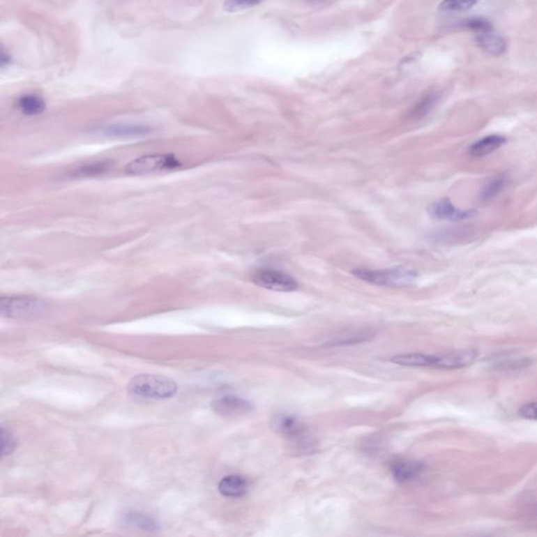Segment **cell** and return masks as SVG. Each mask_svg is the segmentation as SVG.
Returning <instances> with one entry per match:
<instances>
[{
	"mask_svg": "<svg viewBox=\"0 0 537 537\" xmlns=\"http://www.w3.org/2000/svg\"><path fill=\"white\" fill-rule=\"evenodd\" d=\"M178 385L172 379L159 375H139L128 384V393L143 399L163 400L174 397Z\"/></svg>",
	"mask_w": 537,
	"mask_h": 537,
	"instance_id": "6da1fadb",
	"label": "cell"
},
{
	"mask_svg": "<svg viewBox=\"0 0 537 537\" xmlns=\"http://www.w3.org/2000/svg\"><path fill=\"white\" fill-rule=\"evenodd\" d=\"M354 276L368 282L381 287H404L411 284L416 280L415 271L405 266L384 268V270H370V268H356L351 271Z\"/></svg>",
	"mask_w": 537,
	"mask_h": 537,
	"instance_id": "7a4b0ae2",
	"label": "cell"
},
{
	"mask_svg": "<svg viewBox=\"0 0 537 537\" xmlns=\"http://www.w3.org/2000/svg\"><path fill=\"white\" fill-rule=\"evenodd\" d=\"M252 282L260 288L276 292H293L299 288L293 276L275 268H260L252 273Z\"/></svg>",
	"mask_w": 537,
	"mask_h": 537,
	"instance_id": "3957f363",
	"label": "cell"
},
{
	"mask_svg": "<svg viewBox=\"0 0 537 537\" xmlns=\"http://www.w3.org/2000/svg\"><path fill=\"white\" fill-rule=\"evenodd\" d=\"M181 163L172 155H149L138 158L127 165L125 172L128 174L141 176L180 167Z\"/></svg>",
	"mask_w": 537,
	"mask_h": 537,
	"instance_id": "277c9868",
	"label": "cell"
},
{
	"mask_svg": "<svg viewBox=\"0 0 537 537\" xmlns=\"http://www.w3.org/2000/svg\"><path fill=\"white\" fill-rule=\"evenodd\" d=\"M0 305L5 317H28L45 309V303L33 297H3Z\"/></svg>",
	"mask_w": 537,
	"mask_h": 537,
	"instance_id": "5b68a950",
	"label": "cell"
},
{
	"mask_svg": "<svg viewBox=\"0 0 537 537\" xmlns=\"http://www.w3.org/2000/svg\"><path fill=\"white\" fill-rule=\"evenodd\" d=\"M428 213L434 220L460 222L474 218L476 212L474 210L459 209L448 199H441L430 206Z\"/></svg>",
	"mask_w": 537,
	"mask_h": 537,
	"instance_id": "8992f818",
	"label": "cell"
},
{
	"mask_svg": "<svg viewBox=\"0 0 537 537\" xmlns=\"http://www.w3.org/2000/svg\"><path fill=\"white\" fill-rule=\"evenodd\" d=\"M252 409L253 407L250 402L235 395H225L213 402L214 411L226 417L243 415L249 413Z\"/></svg>",
	"mask_w": 537,
	"mask_h": 537,
	"instance_id": "52a82bcc",
	"label": "cell"
},
{
	"mask_svg": "<svg viewBox=\"0 0 537 537\" xmlns=\"http://www.w3.org/2000/svg\"><path fill=\"white\" fill-rule=\"evenodd\" d=\"M478 47L492 56H501L507 51V43L501 35L493 32V30L478 33L476 37Z\"/></svg>",
	"mask_w": 537,
	"mask_h": 537,
	"instance_id": "ba28073f",
	"label": "cell"
},
{
	"mask_svg": "<svg viewBox=\"0 0 537 537\" xmlns=\"http://www.w3.org/2000/svg\"><path fill=\"white\" fill-rule=\"evenodd\" d=\"M423 470V465L419 462L400 460L391 465V471L393 478L399 483H407L415 480Z\"/></svg>",
	"mask_w": 537,
	"mask_h": 537,
	"instance_id": "9c48e42d",
	"label": "cell"
},
{
	"mask_svg": "<svg viewBox=\"0 0 537 537\" xmlns=\"http://www.w3.org/2000/svg\"><path fill=\"white\" fill-rule=\"evenodd\" d=\"M507 139L499 135H491V136L484 137L481 140L476 141L470 146V155L474 157H485L494 153L497 149H501L506 144Z\"/></svg>",
	"mask_w": 537,
	"mask_h": 537,
	"instance_id": "30bf717a",
	"label": "cell"
},
{
	"mask_svg": "<svg viewBox=\"0 0 537 537\" xmlns=\"http://www.w3.org/2000/svg\"><path fill=\"white\" fill-rule=\"evenodd\" d=\"M247 482L245 478L239 476H225L218 484V491L220 494L227 497H243L247 492Z\"/></svg>",
	"mask_w": 537,
	"mask_h": 537,
	"instance_id": "8fae6325",
	"label": "cell"
},
{
	"mask_svg": "<svg viewBox=\"0 0 537 537\" xmlns=\"http://www.w3.org/2000/svg\"><path fill=\"white\" fill-rule=\"evenodd\" d=\"M151 129L142 125H112L102 130L105 136L110 137H140L145 136Z\"/></svg>",
	"mask_w": 537,
	"mask_h": 537,
	"instance_id": "7c38bea8",
	"label": "cell"
},
{
	"mask_svg": "<svg viewBox=\"0 0 537 537\" xmlns=\"http://www.w3.org/2000/svg\"><path fill=\"white\" fill-rule=\"evenodd\" d=\"M438 100L439 93L436 91L426 93L414 106L413 109L411 110V114H409V118L413 119V120H421V119L425 118L434 109Z\"/></svg>",
	"mask_w": 537,
	"mask_h": 537,
	"instance_id": "4fadbf2b",
	"label": "cell"
},
{
	"mask_svg": "<svg viewBox=\"0 0 537 537\" xmlns=\"http://www.w3.org/2000/svg\"><path fill=\"white\" fill-rule=\"evenodd\" d=\"M509 179L506 174H499L488 181L481 191V199L484 202L490 201L499 195L507 187Z\"/></svg>",
	"mask_w": 537,
	"mask_h": 537,
	"instance_id": "5bb4252c",
	"label": "cell"
},
{
	"mask_svg": "<svg viewBox=\"0 0 537 537\" xmlns=\"http://www.w3.org/2000/svg\"><path fill=\"white\" fill-rule=\"evenodd\" d=\"M275 428L276 430H280V434L291 437V438L301 437L305 432L303 430L305 428L301 425V422L297 421L295 418L289 417V416H284V417H280V419L276 420Z\"/></svg>",
	"mask_w": 537,
	"mask_h": 537,
	"instance_id": "9a60e30c",
	"label": "cell"
},
{
	"mask_svg": "<svg viewBox=\"0 0 537 537\" xmlns=\"http://www.w3.org/2000/svg\"><path fill=\"white\" fill-rule=\"evenodd\" d=\"M17 106L24 114L34 116L45 110V103L43 99L36 95L22 96L18 99Z\"/></svg>",
	"mask_w": 537,
	"mask_h": 537,
	"instance_id": "2e32d148",
	"label": "cell"
},
{
	"mask_svg": "<svg viewBox=\"0 0 537 537\" xmlns=\"http://www.w3.org/2000/svg\"><path fill=\"white\" fill-rule=\"evenodd\" d=\"M478 3V0H443L439 11L442 14L461 13L469 11Z\"/></svg>",
	"mask_w": 537,
	"mask_h": 537,
	"instance_id": "e0dca14e",
	"label": "cell"
},
{
	"mask_svg": "<svg viewBox=\"0 0 537 537\" xmlns=\"http://www.w3.org/2000/svg\"><path fill=\"white\" fill-rule=\"evenodd\" d=\"M391 361L405 366H430V355L407 354V355L395 356Z\"/></svg>",
	"mask_w": 537,
	"mask_h": 537,
	"instance_id": "ac0fdd59",
	"label": "cell"
},
{
	"mask_svg": "<svg viewBox=\"0 0 537 537\" xmlns=\"http://www.w3.org/2000/svg\"><path fill=\"white\" fill-rule=\"evenodd\" d=\"M126 520L131 526L138 527L142 530L153 531L158 528L155 520L144 514L130 513L127 515Z\"/></svg>",
	"mask_w": 537,
	"mask_h": 537,
	"instance_id": "d6986e66",
	"label": "cell"
},
{
	"mask_svg": "<svg viewBox=\"0 0 537 537\" xmlns=\"http://www.w3.org/2000/svg\"><path fill=\"white\" fill-rule=\"evenodd\" d=\"M262 3V0H225L224 8L226 11L236 12L249 9Z\"/></svg>",
	"mask_w": 537,
	"mask_h": 537,
	"instance_id": "ffe728a7",
	"label": "cell"
},
{
	"mask_svg": "<svg viewBox=\"0 0 537 537\" xmlns=\"http://www.w3.org/2000/svg\"><path fill=\"white\" fill-rule=\"evenodd\" d=\"M463 28L469 29V30L474 31L476 34L478 33L485 32V31L492 30V26L488 20H484V18H471V20H465L462 24Z\"/></svg>",
	"mask_w": 537,
	"mask_h": 537,
	"instance_id": "44dd1931",
	"label": "cell"
},
{
	"mask_svg": "<svg viewBox=\"0 0 537 537\" xmlns=\"http://www.w3.org/2000/svg\"><path fill=\"white\" fill-rule=\"evenodd\" d=\"M1 442H3V457L11 455L16 447V441L14 437L7 432L6 428H1Z\"/></svg>",
	"mask_w": 537,
	"mask_h": 537,
	"instance_id": "7402d4cb",
	"label": "cell"
},
{
	"mask_svg": "<svg viewBox=\"0 0 537 537\" xmlns=\"http://www.w3.org/2000/svg\"><path fill=\"white\" fill-rule=\"evenodd\" d=\"M520 417L524 418V419L537 421V402L524 405L520 409Z\"/></svg>",
	"mask_w": 537,
	"mask_h": 537,
	"instance_id": "603a6c76",
	"label": "cell"
},
{
	"mask_svg": "<svg viewBox=\"0 0 537 537\" xmlns=\"http://www.w3.org/2000/svg\"><path fill=\"white\" fill-rule=\"evenodd\" d=\"M10 63V56L6 55V52L3 51L1 53V66H6Z\"/></svg>",
	"mask_w": 537,
	"mask_h": 537,
	"instance_id": "cb8c5ba5",
	"label": "cell"
},
{
	"mask_svg": "<svg viewBox=\"0 0 537 537\" xmlns=\"http://www.w3.org/2000/svg\"><path fill=\"white\" fill-rule=\"evenodd\" d=\"M307 1L311 5H320V3H326L328 0H307Z\"/></svg>",
	"mask_w": 537,
	"mask_h": 537,
	"instance_id": "d4e9b609",
	"label": "cell"
}]
</instances>
